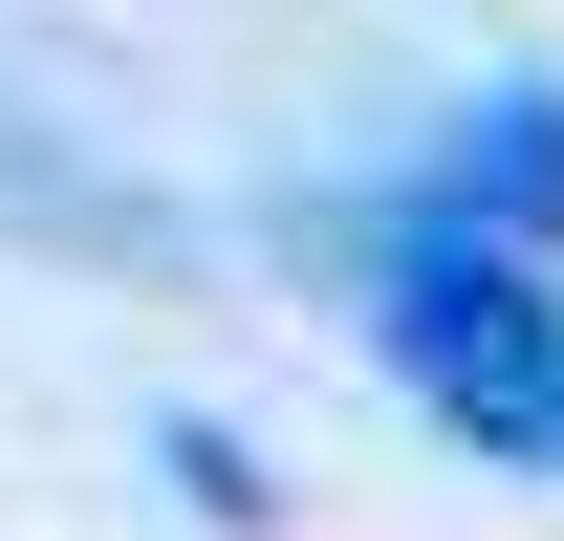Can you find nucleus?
<instances>
[{
    "label": "nucleus",
    "mask_w": 564,
    "mask_h": 541,
    "mask_svg": "<svg viewBox=\"0 0 564 541\" xmlns=\"http://www.w3.org/2000/svg\"><path fill=\"white\" fill-rule=\"evenodd\" d=\"M369 346L413 368L434 433H478V455H564V303L521 239H478V217H391L369 239Z\"/></svg>",
    "instance_id": "obj_1"
},
{
    "label": "nucleus",
    "mask_w": 564,
    "mask_h": 541,
    "mask_svg": "<svg viewBox=\"0 0 564 541\" xmlns=\"http://www.w3.org/2000/svg\"><path fill=\"white\" fill-rule=\"evenodd\" d=\"M434 217H478V239L543 261V239H564V87H478L456 152H434Z\"/></svg>",
    "instance_id": "obj_2"
}]
</instances>
